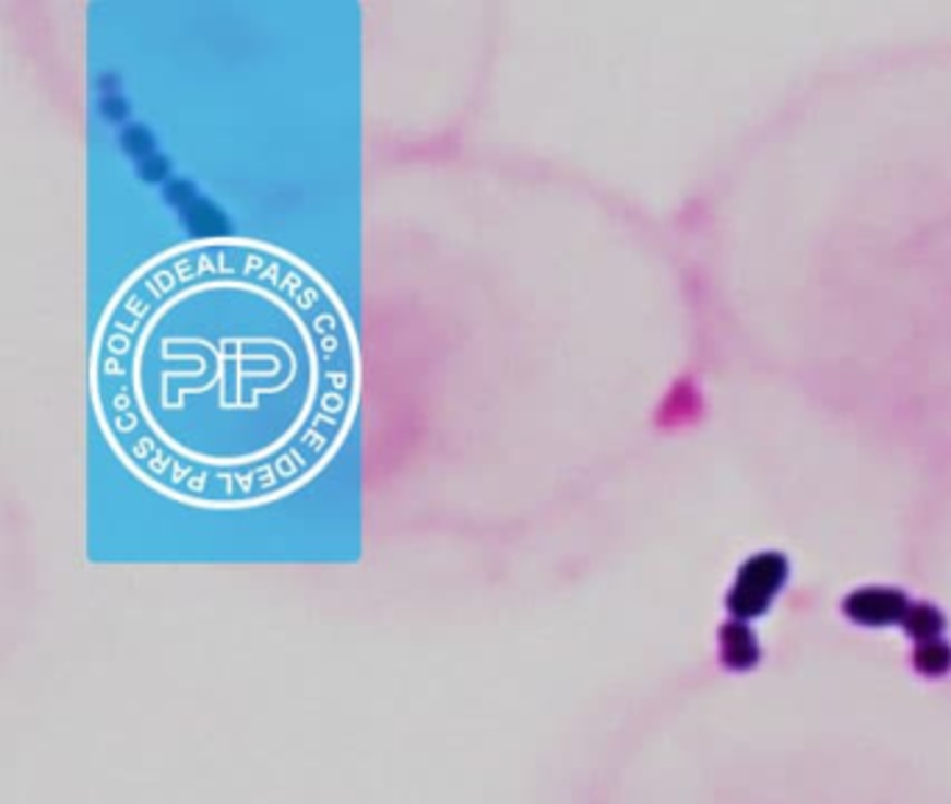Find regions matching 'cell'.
I'll return each instance as SVG.
<instances>
[{
  "instance_id": "7",
  "label": "cell",
  "mask_w": 951,
  "mask_h": 804,
  "mask_svg": "<svg viewBox=\"0 0 951 804\" xmlns=\"http://www.w3.org/2000/svg\"><path fill=\"white\" fill-rule=\"evenodd\" d=\"M764 606H768V598L742 590V587H734L732 595H728V610H732L737 617H742V620L745 617L762 615Z\"/></svg>"
},
{
  "instance_id": "2",
  "label": "cell",
  "mask_w": 951,
  "mask_h": 804,
  "mask_svg": "<svg viewBox=\"0 0 951 804\" xmlns=\"http://www.w3.org/2000/svg\"><path fill=\"white\" fill-rule=\"evenodd\" d=\"M907 598L895 590H882V587H868L854 595L845 598V612L857 623H868V626H882L890 620H902L907 612Z\"/></svg>"
},
{
  "instance_id": "1",
  "label": "cell",
  "mask_w": 951,
  "mask_h": 804,
  "mask_svg": "<svg viewBox=\"0 0 951 804\" xmlns=\"http://www.w3.org/2000/svg\"><path fill=\"white\" fill-rule=\"evenodd\" d=\"M90 400L145 489L195 511H254L338 456L360 400V346L344 299L288 249L188 240L107 302Z\"/></svg>"
},
{
  "instance_id": "5",
  "label": "cell",
  "mask_w": 951,
  "mask_h": 804,
  "mask_svg": "<svg viewBox=\"0 0 951 804\" xmlns=\"http://www.w3.org/2000/svg\"><path fill=\"white\" fill-rule=\"evenodd\" d=\"M902 626L907 628L915 640H935L943 631V615L929 603H918V606H907L902 617Z\"/></svg>"
},
{
  "instance_id": "6",
  "label": "cell",
  "mask_w": 951,
  "mask_h": 804,
  "mask_svg": "<svg viewBox=\"0 0 951 804\" xmlns=\"http://www.w3.org/2000/svg\"><path fill=\"white\" fill-rule=\"evenodd\" d=\"M913 662L920 673L927 676H943L951 667V646L943 640H920L913 653Z\"/></svg>"
},
{
  "instance_id": "3",
  "label": "cell",
  "mask_w": 951,
  "mask_h": 804,
  "mask_svg": "<svg viewBox=\"0 0 951 804\" xmlns=\"http://www.w3.org/2000/svg\"><path fill=\"white\" fill-rule=\"evenodd\" d=\"M784 576H787V561L778 553H759L753 559H748L739 570L737 587L748 592H757V595L768 598L784 584Z\"/></svg>"
},
{
  "instance_id": "4",
  "label": "cell",
  "mask_w": 951,
  "mask_h": 804,
  "mask_svg": "<svg viewBox=\"0 0 951 804\" xmlns=\"http://www.w3.org/2000/svg\"><path fill=\"white\" fill-rule=\"evenodd\" d=\"M720 640H723V662L728 667H734V671H748V667L757 665V637H753V631L742 620L726 623L723 631H720Z\"/></svg>"
}]
</instances>
